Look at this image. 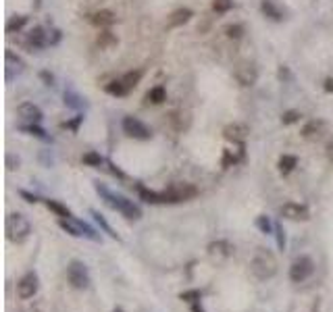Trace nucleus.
<instances>
[{"label": "nucleus", "instance_id": "1", "mask_svg": "<svg viewBox=\"0 0 333 312\" xmlns=\"http://www.w3.org/2000/svg\"><path fill=\"white\" fill-rule=\"evenodd\" d=\"M140 198L148 204H179V202H188L192 198L198 196V187L188 183V181H175L171 183L167 190L163 192H152V190H146V187H138Z\"/></svg>", "mask_w": 333, "mask_h": 312}, {"label": "nucleus", "instance_id": "2", "mask_svg": "<svg viewBox=\"0 0 333 312\" xmlns=\"http://www.w3.org/2000/svg\"><path fill=\"white\" fill-rule=\"evenodd\" d=\"M250 271H252V275L258 281L273 279L277 275V271H279L275 254L271 252V250H267V248H258L254 252V256H252V260H250Z\"/></svg>", "mask_w": 333, "mask_h": 312}, {"label": "nucleus", "instance_id": "3", "mask_svg": "<svg viewBox=\"0 0 333 312\" xmlns=\"http://www.w3.org/2000/svg\"><path fill=\"white\" fill-rule=\"evenodd\" d=\"M96 187V192L104 198V202L113 208V210H117V212H121L125 218H129V221H138V218H142V208L138 206V204H134L131 200H127L125 196H119V194H113L110 190H106L104 185H100V183H96L94 185Z\"/></svg>", "mask_w": 333, "mask_h": 312}, {"label": "nucleus", "instance_id": "4", "mask_svg": "<svg viewBox=\"0 0 333 312\" xmlns=\"http://www.w3.org/2000/svg\"><path fill=\"white\" fill-rule=\"evenodd\" d=\"M5 231H7V239L13 243H23L29 233H32V225H29L27 216L21 212H11L7 216V223H5Z\"/></svg>", "mask_w": 333, "mask_h": 312}, {"label": "nucleus", "instance_id": "5", "mask_svg": "<svg viewBox=\"0 0 333 312\" xmlns=\"http://www.w3.org/2000/svg\"><path fill=\"white\" fill-rule=\"evenodd\" d=\"M67 281L73 289H87L90 287V273L81 260H71L67 266Z\"/></svg>", "mask_w": 333, "mask_h": 312}, {"label": "nucleus", "instance_id": "6", "mask_svg": "<svg viewBox=\"0 0 333 312\" xmlns=\"http://www.w3.org/2000/svg\"><path fill=\"white\" fill-rule=\"evenodd\" d=\"M313 273H315V262L310 256H298L290 266L292 283H302V281H306Z\"/></svg>", "mask_w": 333, "mask_h": 312}, {"label": "nucleus", "instance_id": "7", "mask_svg": "<svg viewBox=\"0 0 333 312\" xmlns=\"http://www.w3.org/2000/svg\"><path fill=\"white\" fill-rule=\"evenodd\" d=\"M40 289V277L36 271L25 273L19 281H17V296L21 300H32Z\"/></svg>", "mask_w": 333, "mask_h": 312}, {"label": "nucleus", "instance_id": "8", "mask_svg": "<svg viewBox=\"0 0 333 312\" xmlns=\"http://www.w3.org/2000/svg\"><path fill=\"white\" fill-rule=\"evenodd\" d=\"M123 131L129 136V138H134V140H150L152 138V131H150V127L146 123H142L140 119H136V117H125L123 119Z\"/></svg>", "mask_w": 333, "mask_h": 312}, {"label": "nucleus", "instance_id": "9", "mask_svg": "<svg viewBox=\"0 0 333 312\" xmlns=\"http://www.w3.org/2000/svg\"><path fill=\"white\" fill-rule=\"evenodd\" d=\"M233 75L244 87H252L258 81V71H256V67L252 65V62H239V65L235 67V71H233Z\"/></svg>", "mask_w": 333, "mask_h": 312}, {"label": "nucleus", "instance_id": "10", "mask_svg": "<svg viewBox=\"0 0 333 312\" xmlns=\"http://www.w3.org/2000/svg\"><path fill=\"white\" fill-rule=\"evenodd\" d=\"M248 133H250V127L244 125V123H229L223 129V138L227 142H233V144H244Z\"/></svg>", "mask_w": 333, "mask_h": 312}, {"label": "nucleus", "instance_id": "11", "mask_svg": "<svg viewBox=\"0 0 333 312\" xmlns=\"http://www.w3.org/2000/svg\"><path fill=\"white\" fill-rule=\"evenodd\" d=\"M281 216L290 218V221H308L310 212L304 204H296V202H287L281 206Z\"/></svg>", "mask_w": 333, "mask_h": 312}, {"label": "nucleus", "instance_id": "12", "mask_svg": "<svg viewBox=\"0 0 333 312\" xmlns=\"http://www.w3.org/2000/svg\"><path fill=\"white\" fill-rule=\"evenodd\" d=\"M233 254V246L227 239H217L213 243H208V256L215 260H225Z\"/></svg>", "mask_w": 333, "mask_h": 312}, {"label": "nucleus", "instance_id": "13", "mask_svg": "<svg viewBox=\"0 0 333 312\" xmlns=\"http://www.w3.org/2000/svg\"><path fill=\"white\" fill-rule=\"evenodd\" d=\"M23 44H25L29 50H40V48H44L46 44H50V40L46 38V34H44L42 27H34V29L27 34V38H25Z\"/></svg>", "mask_w": 333, "mask_h": 312}, {"label": "nucleus", "instance_id": "14", "mask_svg": "<svg viewBox=\"0 0 333 312\" xmlns=\"http://www.w3.org/2000/svg\"><path fill=\"white\" fill-rule=\"evenodd\" d=\"M323 133H325V123H323L321 119H313V121H308V123L304 125V127H302V131H300V136L304 138V140H308V142L319 140Z\"/></svg>", "mask_w": 333, "mask_h": 312}, {"label": "nucleus", "instance_id": "15", "mask_svg": "<svg viewBox=\"0 0 333 312\" xmlns=\"http://www.w3.org/2000/svg\"><path fill=\"white\" fill-rule=\"evenodd\" d=\"M17 115L23 117V119H27V121H34V123H40L44 119V113L34 102H21L17 106Z\"/></svg>", "mask_w": 333, "mask_h": 312}, {"label": "nucleus", "instance_id": "16", "mask_svg": "<svg viewBox=\"0 0 333 312\" xmlns=\"http://www.w3.org/2000/svg\"><path fill=\"white\" fill-rule=\"evenodd\" d=\"M90 21H92V25H96L100 29H108L110 25L117 23V15L113 11H98V13H94L92 17H90Z\"/></svg>", "mask_w": 333, "mask_h": 312}, {"label": "nucleus", "instance_id": "17", "mask_svg": "<svg viewBox=\"0 0 333 312\" xmlns=\"http://www.w3.org/2000/svg\"><path fill=\"white\" fill-rule=\"evenodd\" d=\"M192 17H194V13L190 9H177L175 13H171V17L167 21V27H181L184 23H188Z\"/></svg>", "mask_w": 333, "mask_h": 312}, {"label": "nucleus", "instance_id": "18", "mask_svg": "<svg viewBox=\"0 0 333 312\" xmlns=\"http://www.w3.org/2000/svg\"><path fill=\"white\" fill-rule=\"evenodd\" d=\"M58 225H60V229H65V231H67L69 235H73V237H81V235H83L81 221H75L73 216H71V218H60Z\"/></svg>", "mask_w": 333, "mask_h": 312}, {"label": "nucleus", "instance_id": "19", "mask_svg": "<svg viewBox=\"0 0 333 312\" xmlns=\"http://www.w3.org/2000/svg\"><path fill=\"white\" fill-rule=\"evenodd\" d=\"M260 11H262V15H264L267 19H271V21H281V19H283V13L275 7L273 0H262V3H260Z\"/></svg>", "mask_w": 333, "mask_h": 312}, {"label": "nucleus", "instance_id": "20", "mask_svg": "<svg viewBox=\"0 0 333 312\" xmlns=\"http://www.w3.org/2000/svg\"><path fill=\"white\" fill-rule=\"evenodd\" d=\"M298 167V159L294 154H281L279 156V163H277V169L281 175H290L294 169Z\"/></svg>", "mask_w": 333, "mask_h": 312}, {"label": "nucleus", "instance_id": "21", "mask_svg": "<svg viewBox=\"0 0 333 312\" xmlns=\"http://www.w3.org/2000/svg\"><path fill=\"white\" fill-rule=\"evenodd\" d=\"M167 100V90L163 85H154L152 90H148L146 94V102L148 104H163Z\"/></svg>", "mask_w": 333, "mask_h": 312}, {"label": "nucleus", "instance_id": "22", "mask_svg": "<svg viewBox=\"0 0 333 312\" xmlns=\"http://www.w3.org/2000/svg\"><path fill=\"white\" fill-rule=\"evenodd\" d=\"M104 90H106V94H110V96H117V98L127 96V94H129V90L125 87V83L121 81V79H113L110 83L104 85Z\"/></svg>", "mask_w": 333, "mask_h": 312}, {"label": "nucleus", "instance_id": "23", "mask_svg": "<svg viewBox=\"0 0 333 312\" xmlns=\"http://www.w3.org/2000/svg\"><path fill=\"white\" fill-rule=\"evenodd\" d=\"M44 204H46V208L48 210H52L56 216H60V218H71L73 214H71V210L65 206V204H60V202H56V200H44Z\"/></svg>", "mask_w": 333, "mask_h": 312}, {"label": "nucleus", "instance_id": "24", "mask_svg": "<svg viewBox=\"0 0 333 312\" xmlns=\"http://www.w3.org/2000/svg\"><path fill=\"white\" fill-rule=\"evenodd\" d=\"M90 214L94 216V221H96V223L100 225V229H104V233H108V235H110L113 239H117V241L121 239V237L117 235V231H115V229H113V227L108 225V221H106V218H104V216H102V214H100L98 210H90Z\"/></svg>", "mask_w": 333, "mask_h": 312}, {"label": "nucleus", "instance_id": "25", "mask_svg": "<svg viewBox=\"0 0 333 312\" xmlns=\"http://www.w3.org/2000/svg\"><path fill=\"white\" fill-rule=\"evenodd\" d=\"M27 23V15H15L7 21V34H17V31H21Z\"/></svg>", "mask_w": 333, "mask_h": 312}, {"label": "nucleus", "instance_id": "26", "mask_svg": "<svg viewBox=\"0 0 333 312\" xmlns=\"http://www.w3.org/2000/svg\"><path fill=\"white\" fill-rule=\"evenodd\" d=\"M142 75H144V71L142 69H136V71H129V73H125L123 77H121V81L125 83V87L131 92L140 81H142Z\"/></svg>", "mask_w": 333, "mask_h": 312}, {"label": "nucleus", "instance_id": "27", "mask_svg": "<svg viewBox=\"0 0 333 312\" xmlns=\"http://www.w3.org/2000/svg\"><path fill=\"white\" fill-rule=\"evenodd\" d=\"M98 46L100 48H113V46H117V36L113 34L110 29H102L100 34H98Z\"/></svg>", "mask_w": 333, "mask_h": 312}, {"label": "nucleus", "instance_id": "28", "mask_svg": "<svg viewBox=\"0 0 333 312\" xmlns=\"http://www.w3.org/2000/svg\"><path fill=\"white\" fill-rule=\"evenodd\" d=\"M5 58H7V69L11 71V69H17V71H23V67H25V62L13 52V50H7L5 52Z\"/></svg>", "mask_w": 333, "mask_h": 312}, {"label": "nucleus", "instance_id": "29", "mask_svg": "<svg viewBox=\"0 0 333 312\" xmlns=\"http://www.w3.org/2000/svg\"><path fill=\"white\" fill-rule=\"evenodd\" d=\"M81 161H83L85 167H96V169L104 165V159H102V156H100L98 152H85Z\"/></svg>", "mask_w": 333, "mask_h": 312}, {"label": "nucleus", "instance_id": "30", "mask_svg": "<svg viewBox=\"0 0 333 312\" xmlns=\"http://www.w3.org/2000/svg\"><path fill=\"white\" fill-rule=\"evenodd\" d=\"M241 156H244V148H241L237 154H235L233 150H225V156H223V167H231V165L239 163V161H241Z\"/></svg>", "mask_w": 333, "mask_h": 312}, {"label": "nucleus", "instance_id": "31", "mask_svg": "<svg viewBox=\"0 0 333 312\" xmlns=\"http://www.w3.org/2000/svg\"><path fill=\"white\" fill-rule=\"evenodd\" d=\"M21 131H25V133H29V136H36V138H40V140H48V136H46V131L42 129V127H38V125H21L19 127Z\"/></svg>", "mask_w": 333, "mask_h": 312}, {"label": "nucleus", "instance_id": "32", "mask_svg": "<svg viewBox=\"0 0 333 312\" xmlns=\"http://www.w3.org/2000/svg\"><path fill=\"white\" fill-rule=\"evenodd\" d=\"M225 34H227V38H231V40H239L241 36H244V27H241L239 23H231V25L225 27Z\"/></svg>", "mask_w": 333, "mask_h": 312}, {"label": "nucleus", "instance_id": "33", "mask_svg": "<svg viewBox=\"0 0 333 312\" xmlns=\"http://www.w3.org/2000/svg\"><path fill=\"white\" fill-rule=\"evenodd\" d=\"M200 298H202L200 289H188V292H181L179 294V300H184L188 304H196V302H200Z\"/></svg>", "mask_w": 333, "mask_h": 312}, {"label": "nucleus", "instance_id": "34", "mask_svg": "<svg viewBox=\"0 0 333 312\" xmlns=\"http://www.w3.org/2000/svg\"><path fill=\"white\" fill-rule=\"evenodd\" d=\"M256 225H258V229H260L262 233H273V231H275V225H271L269 216H264V214H260V216L256 218Z\"/></svg>", "mask_w": 333, "mask_h": 312}, {"label": "nucleus", "instance_id": "35", "mask_svg": "<svg viewBox=\"0 0 333 312\" xmlns=\"http://www.w3.org/2000/svg\"><path fill=\"white\" fill-rule=\"evenodd\" d=\"M273 235H275V239H277V248L283 252V250H285V231H283L281 223H275V231H273Z\"/></svg>", "mask_w": 333, "mask_h": 312}, {"label": "nucleus", "instance_id": "36", "mask_svg": "<svg viewBox=\"0 0 333 312\" xmlns=\"http://www.w3.org/2000/svg\"><path fill=\"white\" fill-rule=\"evenodd\" d=\"M302 119V115L298 113V110H285L283 115H281V123L283 125H294V123H298Z\"/></svg>", "mask_w": 333, "mask_h": 312}, {"label": "nucleus", "instance_id": "37", "mask_svg": "<svg viewBox=\"0 0 333 312\" xmlns=\"http://www.w3.org/2000/svg\"><path fill=\"white\" fill-rule=\"evenodd\" d=\"M233 7V0H213V9L215 13H227Z\"/></svg>", "mask_w": 333, "mask_h": 312}, {"label": "nucleus", "instance_id": "38", "mask_svg": "<svg viewBox=\"0 0 333 312\" xmlns=\"http://www.w3.org/2000/svg\"><path fill=\"white\" fill-rule=\"evenodd\" d=\"M79 98L75 96L73 92H65V104H69V106H73V108H79L81 106V102H77Z\"/></svg>", "mask_w": 333, "mask_h": 312}, {"label": "nucleus", "instance_id": "39", "mask_svg": "<svg viewBox=\"0 0 333 312\" xmlns=\"http://www.w3.org/2000/svg\"><path fill=\"white\" fill-rule=\"evenodd\" d=\"M19 165H21V161L15 159V156L9 152V154H7V169H9V171H15V169H19Z\"/></svg>", "mask_w": 333, "mask_h": 312}, {"label": "nucleus", "instance_id": "40", "mask_svg": "<svg viewBox=\"0 0 333 312\" xmlns=\"http://www.w3.org/2000/svg\"><path fill=\"white\" fill-rule=\"evenodd\" d=\"M83 121V117H77L75 121H69V123H63V125H60V127H63V129H73V131H77V127H79V123Z\"/></svg>", "mask_w": 333, "mask_h": 312}, {"label": "nucleus", "instance_id": "41", "mask_svg": "<svg viewBox=\"0 0 333 312\" xmlns=\"http://www.w3.org/2000/svg\"><path fill=\"white\" fill-rule=\"evenodd\" d=\"M19 196L25 198V202H29V204H36V202H38V196H36V194H29V192H25V190H19Z\"/></svg>", "mask_w": 333, "mask_h": 312}, {"label": "nucleus", "instance_id": "42", "mask_svg": "<svg viewBox=\"0 0 333 312\" xmlns=\"http://www.w3.org/2000/svg\"><path fill=\"white\" fill-rule=\"evenodd\" d=\"M325 156H327L329 163H333V140L327 142V146H325Z\"/></svg>", "mask_w": 333, "mask_h": 312}, {"label": "nucleus", "instance_id": "43", "mask_svg": "<svg viewBox=\"0 0 333 312\" xmlns=\"http://www.w3.org/2000/svg\"><path fill=\"white\" fill-rule=\"evenodd\" d=\"M40 77L46 81V85H54V75H50L48 71H42V73H40Z\"/></svg>", "mask_w": 333, "mask_h": 312}, {"label": "nucleus", "instance_id": "44", "mask_svg": "<svg viewBox=\"0 0 333 312\" xmlns=\"http://www.w3.org/2000/svg\"><path fill=\"white\" fill-rule=\"evenodd\" d=\"M292 75H290V71H287V67L285 65H281L279 67V79H290Z\"/></svg>", "mask_w": 333, "mask_h": 312}, {"label": "nucleus", "instance_id": "45", "mask_svg": "<svg viewBox=\"0 0 333 312\" xmlns=\"http://www.w3.org/2000/svg\"><path fill=\"white\" fill-rule=\"evenodd\" d=\"M323 87H325V92H327V94H333V77H327Z\"/></svg>", "mask_w": 333, "mask_h": 312}, {"label": "nucleus", "instance_id": "46", "mask_svg": "<svg viewBox=\"0 0 333 312\" xmlns=\"http://www.w3.org/2000/svg\"><path fill=\"white\" fill-rule=\"evenodd\" d=\"M192 312H204V310H202V306H200V302L192 304Z\"/></svg>", "mask_w": 333, "mask_h": 312}, {"label": "nucleus", "instance_id": "47", "mask_svg": "<svg viewBox=\"0 0 333 312\" xmlns=\"http://www.w3.org/2000/svg\"><path fill=\"white\" fill-rule=\"evenodd\" d=\"M113 312H123V310H121V308H117V310H113Z\"/></svg>", "mask_w": 333, "mask_h": 312}, {"label": "nucleus", "instance_id": "48", "mask_svg": "<svg viewBox=\"0 0 333 312\" xmlns=\"http://www.w3.org/2000/svg\"><path fill=\"white\" fill-rule=\"evenodd\" d=\"M17 312H25V310H17Z\"/></svg>", "mask_w": 333, "mask_h": 312}]
</instances>
